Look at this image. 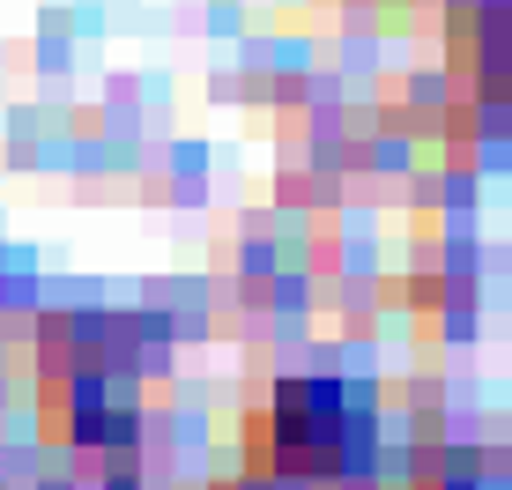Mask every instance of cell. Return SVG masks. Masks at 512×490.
I'll list each match as a JSON object with an SVG mask.
<instances>
[{"label": "cell", "mask_w": 512, "mask_h": 490, "mask_svg": "<svg viewBox=\"0 0 512 490\" xmlns=\"http://www.w3.org/2000/svg\"><path fill=\"white\" fill-rule=\"evenodd\" d=\"M238 461L297 490L364 476L379 461V401L334 372H282L253 394L238 424Z\"/></svg>", "instance_id": "6da1fadb"}, {"label": "cell", "mask_w": 512, "mask_h": 490, "mask_svg": "<svg viewBox=\"0 0 512 490\" xmlns=\"http://www.w3.org/2000/svg\"><path fill=\"white\" fill-rule=\"evenodd\" d=\"M38 424L75 461H112L141 439V379L127 364H38Z\"/></svg>", "instance_id": "7a4b0ae2"}, {"label": "cell", "mask_w": 512, "mask_h": 490, "mask_svg": "<svg viewBox=\"0 0 512 490\" xmlns=\"http://www.w3.org/2000/svg\"><path fill=\"white\" fill-rule=\"evenodd\" d=\"M409 490H475V468H468V461H453V468H423Z\"/></svg>", "instance_id": "3957f363"}, {"label": "cell", "mask_w": 512, "mask_h": 490, "mask_svg": "<svg viewBox=\"0 0 512 490\" xmlns=\"http://www.w3.org/2000/svg\"><path fill=\"white\" fill-rule=\"evenodd\" d=\"M208 490H297V483H282V476H260V468H231V476H216V483H208Z\"/></svg>", "instance_id": "277c9868"}]
</instances>
